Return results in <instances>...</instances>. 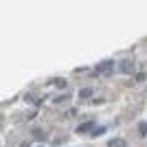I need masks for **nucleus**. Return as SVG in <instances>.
Instances as JSON below:
<instances>
[{
  "label": "nucleus",
  "instance_id": "obj_3",
  "mask_svg": "<svg viewBox=\"0 0 147 147\" xmlns=\"http://www.w3.org/2000/svg\"><path fill=\"white\" fill-rule=\"evenodd\" d=\"M97 70L99 73H105V75H110L112 70H114V59H105V61H101L97 66Z\"/></svg>",
  "mask_w": 147,
  "mask_h": 147
},
{
  "label": "nucleus",
  "instance_id": "obj_6",
  "mask_svg": "<svg viewBox=\"0 0 147 147\" xmlns=\"http://www.w3.org/2000/svg\"><path fill=\"white\" fill-rule=\"evenodd\" d=\"M66 101H70V94H68V92L66 94H57V97L53 99V103H66Z\"/></svg>",
  "mask_w": 147,
  "mask_h": 147
},
{
  "label": "nucleus",
  "instance_id": "obj_9",
  "mask_svg": "<svg viewBox=\"0 0 147 147\" xmlns=\"http://www.w3.org/2000/svg\"><path fill=\"white\" fill-rule=\"evenodd\" d=\"M101 134H105V125H97L94 132H92V138H97V136H101Z\"/></svg>",
  "mask_w": 147,
  "mask_h": 147
},
{
  "label": "nucleus",
  "instance_id": "obj_10",
  "mask_svg": "<svg viewBox=\"0 0 147 147\" xmlns=\"http://www.w3.org/2000/svg\"><path fill=\"white\" fill-rule=\"evenodd\" d=\"M33 136H35V138H40V141H44V138H46V134H44L42 129H33Z\"/></svg>",
  "mask_w": 147,
  "mask_h": 147
},
{
  "label": "nucleus",
  "instance_id": "obj_1",
  "mask_svg": "<svg viewBox=\"0 0 147 147\" xmlns=\"http://www.w3.org/2000/svg\"><path fill=\"white\" fill-rule=\"evenodd\" d=\"M94 127H97V125H94V121H86V123H81V125H77V129H75V132H77V134H92V132H94Z\"/></svg>",
  "mask_w": 147,
  "mask_h": 147
},
{
  "label": "nucleus",
  "instance_id": "obj_4",
  "mask_svg": "<svg viewBox=\"0 0 147 147\" xmlns=\"http://www.w3.org/2000/svg\"><path fill=\"white\" fill-rule=\"evenodd\" d=\"M51 84H53V88H57V90H66L68 88V81L64 79V77H53Z\"/></svg>",
  "mask_w": 147,
  "mask_h": 147
},
{
  "label": "nucleus",
  "instance_id": "obj_8",
  "mask_svg": "<svg viewBox=\"0 0 147 147\" xmlns=\"http://www.w3.org/2000/svg\"><path fill=\"white\" fill-rule=\"evenodd\" d=\"M79 97L81 99H90L92 97V88H81V90H79Z\"/></svg>",
  "mask_w": 147,
  "mask_h": 147
},
{
  "label": "nucleus",
  "instance_id": "obj_2",
  "mask_svg": "<svg viewBox=\"0 0 147 147\" xmlns=\"http://www.w3.org/2000/svg\"><path fill=\"white\" fill-rule=\"evenodd\" d=\"M134 59H123L121 64H119V70H121V73H125V75H132L134 73Z\"/></svg>",
  "mask_w": 147,
  "mask_h": 147
},
{
  "label": "nucleus",
  "instance_id": "obj_7",
  "mask_svg": "<svg viewBox=\"0 0 147 147\" xmlns=\"http://www.w3.org/2000/svg\"><path fill=\"white\" fill-rule=\"evenodd\" d=\"M108 147H125V141H123V138H112V141L108 143Z\"/></svg>",
  "mask_w": 147,
  "mask_h": 147
},
{
  "label": "nucleus",
  "instance_id": "obj_11",
  "mask_svg": "<svg viewBox=\"0 0 147 147\" xmlns=\"http://www.w3.org/2000/svg\"><path fill=\"white\" fill-rule=\"evenodd\" d=\"M33 147H44V145H33Z\"/></svg>",
  "mask_w": 147,
  "mask_h": 147
},
{
  "label": "nucleus",
  "instance_id": "obj_5",
  "mask_svg": "<svg viewBox=\"0 0 147 147\" xmlns=\"http://www.w3.org/2000/svg\"><path fill=\"white\" fill-rule=\"evenodd\" d=\"M136 132H138V136H141V138H145V136H147V121H141V123H138Z\"/></svg>",
  "mask_w": 147,
  "mask_h": 147
}]
</instances>
